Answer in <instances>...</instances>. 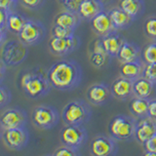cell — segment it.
I'll use <instances>...</instances> for the list:
<instances>
[{
    "instance_id": "12",
    "label": "cell",
    "mask_w": 156,
    "mask_h": 156,
    "mask_svg": "<svg viewBox=\"0 0 156 156\" xmlns=\"http://www.w3.org/2000/svg\"><path fill=\"white\" fill-rule=\"evenodd\" d=\"M90 152L95 156H110L117 153V144L113 138L99 136L92 140Z\"/></svg>"
},
{
    "instance_id": "42",
    "label": "cell",
    "mask_w": 156,
    "mask_h": 156,
    "mask_svg": "<svg viewBox=\"0 0 156 156\" xmlns=\"http://www.w3.org/2000/svg\"><path fill=\"white\" fill-rule=\"evenodd\" d=\"M16 1H19V0H16Z\"/></svg>"
},
{
    "instance_id": "34",
    "label": "cell",
    "mask_w": 156,
    "mask_h": 156,
    "mask_svg": "<svg viewBox=\"0 0 156 156\" xmlns=\"http://www.w3.org/2000/svg\"><path fill=\"white\" fill-rule=\"evenodd\" d=\"M144 76L156 84V62L146 63L144 71Z\"/></svg>"
},
{
    "instance_id": "24",
    "label": "cell",
    "mask_w": 156,
    "mask_h": 156,
    "mask_svg": "<svg viewBox=\"0 0 156 156\" xmlns=\"http://www.w3.org/2000/svg\"><path fill=\"white\" fill-rule=\"evenodd\" d=\"M118 7L136 20L144 12L145 6L144 0H119Z\"/></svg>"
},
{
    "instance_id": "9",
    "label": "cell",
    "mask_w": 156,
    "mask_h": 156,
    "mask_svg": "<svg viewBox=\"0 0 156 156\" xmlns=\"http://www.w3.org/2000/svg\"><path fill=\"white\" fill-rule=\"evenodd\" d=\"M60 139L63 145L79 148L87 140V131L83 125L66 124L61 130Z\"/></svg>"
},
{
    "instance_id": "3",
    "label": "cell",
    "mask_w": 156,
    "mask_h": 156,
    "mask_svg": "<svg viewBox=\"0 0 156 156\" xmlns=\"http://www.w3.org/2000/svg\"><path fill=\"white\" fill-rule=\"evenodd\" d=\"M92 108L83 100H73L66 105L62 112L65 124L83 125L90 120Z\"/></svg>"
},
{
    "instance_id": "8",
    "label": "cell",
    "mask_w": 156,
    "mask_h": 156,
    "mask_svg": "<svg viewBox=\"0 0 156 156\" xmlns=\"http://www.w3.org/2000/svg\"><path fill=\"white\" fill-rule=\"evenodd\" d=\"M46 29L43 24L34 20H27L23 28L18 34L19 39L27 46L36 45L43 41Z\"/></svg>"
},
{
    "instance_id": "26",
    "label": "cell",
    "mask_w": 156,
    "mask_h": 156,
    "mask_svg": "<svg viewBox=\"0 0 156 156\" xmlns=\"http://www.w3.org/2000/svg\"><path fill=\"white\" fill-rule=\"evenodd\" d=\"M27 19H26L22 14L18 12H10L9 18H8V23H7V29L13 34H18L21 32L26 24Z\"/></svg>"
},
{
    "instance_id": "33",
    "label": "cell",
    "mask_w": 156,
    "mask_h": 156,
    "mask_svg": "<svg viewBox=\"0 0 156 156\" xmlns=\"http://www.w3.org/2000/svg\"><path fill=\"white\" fill-rule=\"evenodd\" d=\"M12 99V94L6 86H0V107L3 108L5 105H7Z\"/></svg>"
},
{
    "instance_id": "29",
    "label": "cell",
    "mask_w": 156,
    "mask_h": 156,
    "mask_svg": "<svg viewBox=\"0 0 156 156\" xmlns=\"http://www.w3.org/2000/svg\"><path fill=\"white\" fill-rule=\"evenodd\" d=\"M111 57L105 54H100V53H93L90 56V62L95 67H104L107 62H109V58Z\"/></svg>"
},
{
    "instance_id": "25",
    "label": "cell",
    "mask_w": 156,
    "mask_h": 156,
    "mask_svg": "<svg viewBox=\"0 0 156 156\" xmlns=\"http://www.w3.org/2000/svg\"><path fill=\"white\" fill-rule=\"evenodd\" d=\"M148 107H149V100L143 99V98H138V97H135L134 99H132L129 105L130 112L136 119L148 116Z\"/></svg>"
},
{
    "instance_id": "38",
    "label": "cell",
    "mask_w": 156,
    "mask_h": 156,
    "mask_svg": "<svg viewBox=\"0 0 156 156\" xmlns=\"http://www.w3.org/2000/svg\"><path fill=\"white\" fill-rule=\"evenodd\" d=\"M93 53H100V54H105V55H108V54L106 53L104 45H102L101 37L100 39H97V40L94 42V47H93Z\"/></svg>"
},
{
    "instance_id": "10",
    "label": "cell",
    "mask_w": 156,
    "mask_h": 156,
    "mask_svg": "<svg viewBox=\"0 0 156 156\" xmlns=\"http://www.w3.org/2000/svg\"><path fill=\"white\" fill-rule=\"evenodd\" d=\"M80 45V39L75 34L68 37H53L49 41V49L56 56H65L73 52Z\"/></svg>"
},
{
    "instance_id": "35",
    "label": "cell",
    "mask_w": 156,
    "mask_h": 156,
    "mask_svg": "<svg viewBox=\"0 0 156 156\" xmlns=\"http://www.w3.org/2000/svg\"><path fill=\"white\" fill-rule=\"evenodd\" d=\"M24 8L29 10H37L42 7L45 0H19Z\"/></svg>"
},
{
    "instance_id": "5",
    "label": "cell",
    "mask_w": 156,
    "mask_h": 156,
    "mask_svg": "<svg viewBox=\"0 0 156 156\" xmlns=\"http://www.w3.org/2000/svg\"><path fill=\"white\" fill-rule=\"evenodd\" d=\"M27 45L21 40H7L0 49V61L8 66H16L26 60L28 54Z\"/></svg>"
},
{
    "instance_id": "13",
    "label": "cell",
    "mask_w": 156,
    "mask_h": 156,
    "mask_svg": "<svg viewBox=\"0 0 156 156\" xmlns=\"http://www.w3.org/2000/svg\"><path fill=\"white\" fill-rule=\"evenodd\" d=\"M156 133V121L149 116L138 118L136 121L135 140L139 144H144Z\"/></svg>"
},
{
    "instance_id": "37",
    "label": "cell",
    "mask_w": 156,
    "mask_h": 156,
    "mask_svg": "<svg viewBox=\"0 0 156 156\" xmlns=\"http://www.w3.org/2000/svg\"><path fill=\"white\" fill-rule=\"evenodd\" d=\"M17 3L18 1L16 0H0V8L12 12L14 11V8L16 7Z\"/></svg>"
},
{
    "instance_id": "20",
    "label": "cell",
    "mask_w": 156,
    "mask_h": 156,
    "mask_svg": "<svg viewBox=\"0 0 156 156\" xmlns=\"http://www.w3.org/2000/svg\"><path fill=\"white\" fill-rule=\"evenodd\" d=\"M155 83L151 82L144 76H141L133 81L134 96L143 99H149L156 90Z\"/></svg>"
},
{
    "instance_id": "11",
    "label": "cell",
    "mask_w": 156,
    "mask_h": 156,
    "mask_svg": "<svg viewBox=\"0 0 156 156\" xmlns=\"http://www.w3.org/2000/svg\"><path fill=\"white\" fill-rule=\"evenodd\" d=\"M27 121V112L20 108H8L4 110L0 117V126L1 130L26 126Z\"/></svg>"
},
{
    "instance_id": "31",
    "label": "cell",
    "mask_w": 156,
    "mask_h": 156,
    "mask_svg": "<svg viewBox=\"0 0 156 156\" xmlns=\"http://www.w3.org/2000/svg\"><path fill=\"white\" fill-rule=\"evenodd\" d=\"M79 154V151L78 148L75 147H71V146H67V145H63L58 147L57 150H55L53 152L54 156H77Z\"/></svg>"
},
{
    "instance_id": "23",
    "label": "cell",
    "mask_w": 156,
    "mask_h": 156,
    "mask_svg": "<svg viewBox=\"0 0 156 156\" xmlns=\"http://www.w3.org/2000/svg\"><path fill=\"white\" fill-rule=\"evenodd\" d=\"M108 14L111 19L112 24H113L116 30H120V29H125L129 27L135 21L133 17H131L128 13H126L120 7L111 9Z\"/></svg>"
},
{
    "instance_id": "1",
    "label": "cell",
    "mask_w": 156,
    "mask_h": 156,
    "mask_svg": "<svg viewBox=\"0 0 156 156\" xmlns=\"http://www.w3.org/2000/svg\"><path fill=\"white\" fill-rule=\"evenodd\" d=\"M48 79L53 88L61 91L72 90L80 84L82 69L73 61H58L47 70Z\"/></svg>"
},
{
    "instance_id": "32",
    "label": "cell",
    "mask_w": 156,
    "mask_h": 156,
    "mask_svg": "<svg viewBox=\"0 0 156 156\" xmlns=\"http://www.w3.org/2000/svg\"><path fill=\"white\" fill-rule=\"evenodd\" d=\"M145 156H156V133L143 144Z\"/></svg>"
},
{
    "instance_id": "36",
    "label": "cell",
    "mask_w": 156,
    "mask_h": 156,
    "mask_svg": "<svg viewBox=\"0 0 156 156\" xmlns=\"http://www.w3.org/2000/svg\"><path fill=\"white\" fill-rule=\"evenodd\" d=\"M83 0H67L66 2H65L62 5L66 7V10L68 11H71L73 13L78 14V11H79L80 5L82 3Z\"/></svg>"
},
{
    "instance_id": "22",
    "label": "cell",
    "mask_w": 156,
    "mask_h": 156,
    "mask_svg": "<svg viewBox=\"0 0 156 156\" xmlns=\"http://www.w3.org/2000/svg\"><path fill=\"white\" fill-rule=\"evenodd\" d=\"M104 7L105 5L98 0H83L78 11V15L82 20L90 22L96 15L104 10Z\"/></svg>"
},
{
    "instance_id": "6",
    "label": "cell",
    "mask_w": 156,
    "mask_h": 156,
    "mask_svg": "<svg viewBox=\"0 0 156 156\" xmlns=\"http://www.w3.org/2000/svg\"><path fill=\"white\" fill-rule=\"evenodd\" d=\"M60 120V114L55 107L50 105H39L33 109L31 121L39 129L49 130L54 128Z\"/></svg>"
},
{
    "instance_id": "7",
    "label": "cell",
    "mask_w": 156,
    "mask_h": 156,
    "mask_svg": "<svg viewBox=\"0 0 156 156\" xmlns=\"http://www.w3.org/2000/svg\"><path fill=\"white\" fill-rule=\"evenodd\" d=\"M1 139L4 144L11 150H22L27 146L29 135L26 126L1 130Z\"/></svg>"
},
{
    "instance_id": "19",
    "label": "cell",
    "mask_w": 156,
    "mask_h": 156,
    "mask_svg": "<svg viewBox=\"0 0 156 156\" xmlns=\"http://www.w3.org/2000/svg\"><path fill=\"white\" fill-rule=\"evenodd\" d=\"M116 58L120 62H128L140 60L141 58V51L136 44L126 40L121 46Z\"/></svg>"
},
{
    "instance_id": "30",
    "label": "cell",
    "mask_w": 156,
    "mask_h": 156,
    "mask_svg": "<svg viewBox=\"0 0 156 156\" xmlns=\"http://www.w3.org/2000/svg\"><path fill=\"white\" fill-rule=\"evenodd\" d=\"M51 34L53 37H60V38L68 37V36H71L74 34V29L62 27L54 24V27L51 29Z\"/></svg>"
},
{
    "instance_id": "17",
    "label": "cell",
    "mask_w": 156,
    "mask_h": 156,
    "mask_svg": "<svg viewBox=\"0 0 156 156\" xmlns=\"http://www.w3.org/2000/svg\"><path fill=\"white\" fill-rule=\"evenodd\" d=\"M145 65L146 63L141 58L128 62H122L119 68L120 76H123L134 81L138 79V78L144 76Z\"/></svg>"
},
{
    "instance_id": "28",
    "label": "cell",
    "mask_w": 156,
    "mask_h": 156,
    "mask_svg": "<svg viewBox=\"0 0 156 156\" xmlns=\"http://www.w3.org/2000/svg\"><path fill=\"white\" fill-rule=\"evenodd\" d=\"M144 30L146 36L156 40V16H151L145 20Z\"/></svg>"
},
{
    "instance_id": "41",
    "label": "cell",
    "mask_w": 156,
    "mask_h": 156,
    "mask_svg": "<svg viewBox=\"0 0 156 156\" xmlns=\"http://www.w3.org/2000/svg\"><path fill=\"white\" fill-rule=\"evenodd\" d=\"M66 1H67V0H60V2H61L62 4H63L65 2H66Z\"/></svg>"
},
{
    "instance_id": "16",
    "label": "cell",
    "mask_w": 156,
    "mask_h": 156,
    "mask_svg": "<svg viewBox=\"0 0 156 156\" xmlns=\"http://www.w3.org/2000/svg\"><path fill=\"white\" fill-rule=\"evenodd\" d=\"M110 90L112 93V97L118 100H127L130 97L134 96L133 92V80L128 78L120 76L115 79L110 85Z\"/></svg>"
},
{
    "instance_id": "14",
    "label": "cell",
    "mask_w": 156,
    "mask_h": 156,
    "mask_svg": "<svg viewBox=\"0 0 156 156\" xmlns=\"http://www.w3.org/2000/svg\"><path fill=\"white\" fill-rule=\"evenodd\" d=\"M86 97L88 101L95 105H102L106 104L112 97L110 87L105 83H97L88 88Z\"/></svg>"
},
{
    "instance_id": "2",
    "label": "cell",
    "mask_w": 156,
    "mask_h": 156,
    "mask_svg": "<svg viewBox=\"0 0 156 156\" xmlns=\"http://www.w3.org/2000/svg\"><path fill=\"white\" fill-rule=\"evenodd\" d=\"M22 89L30 99H39L49 94L52 85L48 79L47 71L41 67L26 71L21 78Z\"/></svg>"
},
{
    "instance_id": "21",
    "label": "cell",
    "mask_w": 156,
    "mask_h": 156,
    "mask_svg": "<svg viewBox=\"0 0 156 156\" xmlns=\"http://www.w3.org/2000/svg\"><path fill=\"white\" fill-rule=\"evenodd\" d=\"M81 20L82 19L78 14L68 11V10H65V11L60 12L56 15L55 18H54V24L75 30L76 27L80 24Z\"/></svg>"
},
{
    "instance_id": "27",
    "label": "cell",
    "mask_w": 156,
    "mask_h": 156,
    "mask_svg": "<svg viewBox=\"0 0 156 156\" xmlns=\"http://www.w3.org/2000/svg\"><path fill=\"white\" fill-rule=\"evenodd\" d=\"M141 60L145 63L156 62V41L148 43L141 51Z\"/></svg>"
},
{
    "instance_id": "40",
    "label": "cell",
    "mask_w": 156,
    "mask_h": 156,
    "mask_svg": "<svg viewBox=\"0 0 156 156\" xmlns=\"http://www.w3.org/2000/svg\"><path fill=\"white\" fill-rule=\"evenodd\" d=\"M98 1H99V2H101V4H104V5H105H105H106V4H108V3H110V2L112 1V0H98Z\"/></svg>"
},
{
    "instance_id": "39",
    "label": "cell",
    "mask_w": 156,
    "mask_h": 156,
    "mask_svg": "<svg viewBox=\"0 0 156 156\" xmlns=\"http://www.w3.org/2000/svg\"><path fill=\"white\" fill-rule=\"evenodd\" d=\"M148 116L156 121V99L149 100V107H148Z\"/></svg>"
},
{
    "instance_id": "4",
    "label": "cell",
    "mask_w": 156,
    "mask_h": 156,
    "mask_svg": "<svg viewBox=\"0 0 156 156\" xmlns=\"http://www.w3.org/2000/svg\"><path fill=\"white\" fill-rule=\"evenodd\" d=\"M136 119L126 115H116L113 117L107 127L111 138L116 140L130 141L135 140Z\"/></svg>"
},
{
    "instance_id": "15",
    "label": "cell",
    "mask_w": 156,
    "mask_h": 156,
    "mask_svg": "<svg viewBox=\"0 0 156 156\" xmlns=\"http://www.w3.org/2000/svg\"><path fill=\"white\" fill-rule=\"evenodd\" d=\"M90 24L94 32L100 37H104L116 30L112 24L108 12H105V10L96 15L90 21Z\"/></svg>"
},
{
    "instance_id": "18",
    "label": "cell",
    "mask_w": 156,
    "mask_h": 156,
    "mask_svg": "<svg viewBox=\"0 0 156 156\" xmlns=\"http://www.w3.org/2000/svg\"><path fill=\"white\" fill-rule=\"evenodd\" d=\"M101 41H102V45H104L106 53L112 58V57L117 56L121 46L123 45V43L126 41V39L121 33L115 30L104 37H101Z\"/></svg>"
}]
</instances>
